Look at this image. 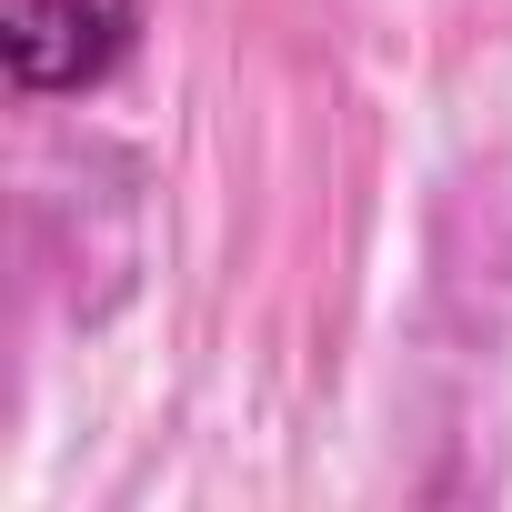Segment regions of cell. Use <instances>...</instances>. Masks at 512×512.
Here are the masks:
<instances>
[{
    "mask_svg": "<svg viewBox=\"0 0 512 512\" xmlns=\"http://www.w3.org/2000/svg\"><path fill=\"white\" fill-rule=\"evenodd\" d=\"M141 51V0H0V71L21 101H81Z\"/></svg>",
    "mask_w": 512,
    "mask_h": 512,
    "instance_id": "cell-1",
    "label": "cell"
}]
</instances>
